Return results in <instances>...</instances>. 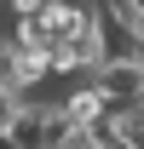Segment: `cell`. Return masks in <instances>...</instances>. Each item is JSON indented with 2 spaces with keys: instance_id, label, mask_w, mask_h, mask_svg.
<instances>
[{
  "instance_id": "cell-1",
  "label": "cell",
  "mask_w": 144,
  "mask_h": 149,
  "mask_svg": "<svg viewBox=\"0 0 144 149\" xmlns=\"http://www.w3.org/2000/svg\"><path fill=\"white\" fill-rule=\"evenodd\" d=\"M87 29H92V46H98V63H115V57H138V40H144V29L127 17L115 0H98V6H92Z\"/></svg>"
},
{
  "instance_id": "cell-2",
  "label": "cell",
  "mask_w": 144,
  "mask_h": 149,
  "mask_svg": "<svg viewBox=\"0 0 144 149\" xmlns=\"http://www.w3.org/2000/svg\"><path fill=\"white\" fill-rule=\"evenodd\" d=\"M92 86H98V97H104L109 109H133V103L144 97V63L138 57L98 63V69H92Z\"/></svg>"
},
{
  "instance_id": "cell-3",
  "label": "cell",
  "mask_w": 144,
  "mask_h": 149,
  "mask_svg": "<svg viewBox=\"0 0 144 149\" xmlns=\"http://www.w3.org/2000/svg\"><path fill=\"white\" fill-rule=\"evenodd\" d=\"M87 17H92V6H87V0H46V6L35 12V23H40L52 40L75 35V29H87Z\"/></svg>"
},
{
  "instance_id": "cell-4",
  "label": "cell",
  "mask_w": 144,
  "mask_h": 149,
  "mask_svg": "<svg viewBox=\"0 0 144 149\" xmlns=\"http://www.w3.org/2000/svg\"><path fill=\"white\" fill-rule=\"evenodd\" d=\"M58 109L69 115L75 126H92V120H104V109H109V103H104V97H98V86H92V74H87L81 86H69V92L58 97Z\"/></svg>"
},
{
  "instance_id": "cell-5",
  "label": "cell",
  "mask_w": 144,
  "mask_h": 149,
  "mask_svg": "<svg viewBox=\"0 0 144 149\" xmlns=\"http://www.w3.org/2000/svg\"><path fill=\"white\" fill-rule=\"evenodd\" d=\"M6 40H12V52H52V35L35 17H12V35Z\"/></svg>"
},
{
  "instance_id": "cell-6",
  "label": "cell",
  "mask_w": 144,
  "mask_h": 149,
  "mask_svg": "<svg viewBox=\"0 0 144 149\" xmlns=\"http://www.w3.org/2000/svg\"><path fill=\"white\" fill-rule=\"evenodd\" d=\"M40 80H52L46 52H18V92H23V86H40Z\"/></svg>"
},
{
  "instance_id": "cell-7",
  "label": "cell",
  "mask_w": 144,
  "mask_h": 149,
  "mask_svg": "<svg viewBox=\"0 0 144 149\" xmlns=\"http://www.w3.org/2000/svg\"><path fill=\"white\" fill-rule=\"evenodd\" d=\"M0 92H18V52H12V40H0Z\"/></svg>"
},
{
  "instance_id": "cell-8",
  "label": "cell",
  "mask_w": 144,
  "mask_h": 149,
  "mask_svg": "<svg viewBox=\"0 0 144 149\" xmlns=\"http://www.w3.org/2000/svg\"><path fill=\"white\" fill-rule=\"evenodd\" d=\"M18 109H23V92H0V132H12Z\"/></svg>"
},
{
  "instance_id": "cell-9",
  "label": "cell",
  "mask_w": 144,
  "mask_h": 149,
  "mask_svg": "<svg viewBox=\"0 0 144 149\" xmlns=\"http://www.w3.org/2000/svg\"><path fill=\"white\" fill-rule=\"evenodd\" d=\"M6 6H12V17H35V12L46 6V0H6Z\"/></svg>"
},
{
  "instance_id": "cell-10",
  "label": "cell",
  "mask_w": 144,
  "mask_h": 149,
  "mask_svg": "<svg viewBox=\"0 0 144 149\" xmlns=\"http://www.w3.org/2000/svg\"><path fill=\"white\" fill-rule=\"evenodd\" d=\"M115 6H121L127 17H133V23H138V29H144V0H115Z\"/></svg>"
},
{
  "instance_id": "cell-11",
  "label": "cell",
  "mask_w": 144,
  "mask_h": 149,
  "mask_svg": "<svg viewBox=\"0 0 144 149\" xmlns=\"http://www.w3.org/2000/svg\"><path fill=\"white\" fill-rule=\"evenodd\" d=\"M138 63H144V40H138Z\"/></svg>"
}]
</instances>
